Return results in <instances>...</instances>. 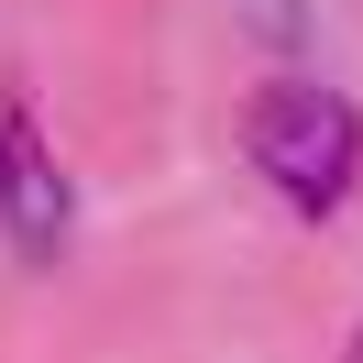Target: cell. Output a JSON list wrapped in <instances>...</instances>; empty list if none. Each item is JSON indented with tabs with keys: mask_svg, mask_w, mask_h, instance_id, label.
<instances>
[{
	"mask_svg": "<svg viewBox=\"0 0 363 363\" xmlns=\"http://www.w3.org/2000/svg\"><path fill=\"white\" fill-rule=\"evenodd\" d=\"M352 363H363V330H352Z\"/></svg>",
	"mask_w": 363,
	"mask_h": 363,
	"instance_id": "obj_3",
	"label": "cell"
},
{
	"mask_svg": "<svg viewBox=\"0 0 363 363\" xmlns=\"http://www.w3.org/2000/svg\"><path fill=\"white\" fill-rule=\"evenodd\" d=\"M67 177H55L45 133H33V111H0V220H11V242L45 264V253H67Z\"/></svg>",
	"mask_w": 363,
	"mask_h": 363,
	"instance_id": "obj_2",
	"label": "cell"
},
{
	"mask_svg": "<svg viewBox=\"0 0 363 363\" xmlns=\"http://www.w3.org/2000/svg\"><path fill=\"white\" fill-rule=\"evenodd\" d=\"M242 155L264 165V187L297 209V220H330L363 177V111L319 77H275L264 99L242 111Z\"/></svg>",
	"mask_w": 363,
	"mask_h": 363,
	"instance_id": "obj_1",
	"label": "cell"
}]
</instances>
